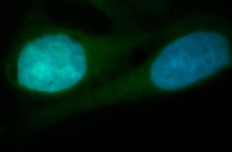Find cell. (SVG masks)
Segmentation results:
<instances>
[{"label": "cell", "instance_id": "obj_1", "mask_svg": "<svg viewBox=\"0 0 232 152\" xmlns=\"http://www.w3.org/2000/svg\"><path fill=\"white\" fill-rule=\"evenodd\" d=\"M182 41V40L181 39ZM174 48L166 64L159 67V74L163 82L194 81L212 74L221 68L222 56L217 44L188 41ZM163 65V64H162Z\"/></svg>", "mask_w": 232, "mask_h": 152}]
</instances>
